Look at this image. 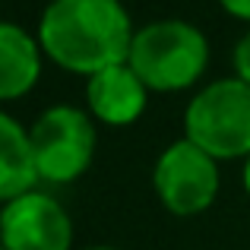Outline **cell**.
Masks as SVG:
<instances>
[{
  "instance_id": "9",
  "label": "cell",
  "mask_w": 250,
  "mask_h": 250,
  "mask_svg": "<svg viewBox=\"0 0 250 250\" xmlns=\"http://www.w3.org/2000/svg\"><path fill=\"white\" fill-rule=\"evenodd\" d=\"M35 184L42 181H38L29 130L13 114L0 111V206L35 190Z\"/></svg>"
},
{
  "instance_id": "10",
  "label": "cell",
  "mask_w": 250,
  "mask_h": 250,
  "mask_svg": "<svg viewBox=\"0 0 250 250\" xmlns=\"http://www.w3.org/2000/svg\"><path fill=\"white\" fill-rule=\"evenodd\" d=\"M231 70L241 83L250 85V29L238 38V44H234V51H231Z\"/></svg>"
},
{
  "instance_id": "8",
  "label": "cell",
  "mask_w": 250,
  "mask_h": 250,
  "mask_svg": "<svg viewBox=\"0 0 250 250\" xmlns=\"http://www.w3.org/2000/svg\"><path fill=\"white\" fill-rule=\"evenodd\" d=\"M44 51L38 38L19 22L0 19V102L29 95L42 80Z\"/></svg>"
},
{
  "instance_id": "6",
  "label": "cell",
  "mask_w": 250,
  "mask_h": 250,
  "mask_svg": "<svg viewBox=\"0 0 250 250\" xmlns=\"http://www.w3.org/2000/svg\"><path fill=\"white\" fill-rule=\"evenodd\" d=\"M0 244L6 250H73V219L57 196L35 187L0 206Z\"/></svg>"
},
{
  "instance_id": "14",
  "label": "cell",
  "mask_w": 250,
  "mask_h": 250,
  "mask_svg": "<svg viewBox=\"0 0 250 250\" xmlns=\"http://www.w3.org/2000/svg\"><path fill=\"white\" fill-rule=\"evenodd\" d=\"M0 250H6V247H3V244H0Z\"/></svg>"
},
{
  "instance_id": "5",
  "label": "cell",
  "mask_w": 250,
  "mask_h": 250,
  "mask_svg": "<svg viewBox=\"0 0 250 250\" xmlns=\"http://www.w3.org/2000/svg\"><path fill=\"white\" fill-rule=\"evenodd\" d=\"M219 162L206 155L200 146L181 136L162 149L152 168V190L159 203L177 219L203 215L219 196Z\"/></svg>"
},
{
  "instance_id": "3",
  "label": "cell",
  "mask_w": 250,
  "mask_h": 250,
  "mask_svg": "<svg viewBox=\"0 0 250 250\" xmlns=\"http://www.w3.org/2000/svg\"><path fill=\"white\" fill-rule=\"evenodd\" d=\"M184 136L215 162L250 159V85L238 76L206 83L184 108Z\"/></svg>"
},
{
  "instance_id": "2",
  "label": "cell",
  "mask_w": 250,
  "mask_h": 250,
  "mask_svg": "<svg viewBox=\"0 0 250 250\" xmlns=\"http://www.w3.org/2000/svg\"><path fill=\"white\" fill-rule=\"evenodd\" d=\"M127 63L149 92L193 89L209 67V38L187 19H155L136 29Z\"/></svg>"
},
{
  "instance_id": "12",
  "label": "cell",
  "mask_w": 250,
  "mask_h": 250,
  "mask_svg": "<svg viewBox=\"0 0 250 250\" xmlns=\"http://www.w3.org/2000/svg\"><path fill=\"white\" fill-rule=\"evenodd\" d=\"M241 181H244V193L250 196V159H244V171H241Z\"/></svg>"
},
{
  "instance_id": "7",
  "label": "cell",
  "mask_w": 250,
  "mask_h": 250,
  "mask_svg": "<svg viewBox=\"0 0 250 250\" xmlns=\"http://www.w3.org/2000/svg\"><path fill=\"white\" fill-rule=\"evenodd\" d=\"M89 114L104 127H130L143 117L149 104V89L130 63H117L85 80Z\"/></svg>"
},
{
  "instance_id": "13",
  "label": "cell",
  "mask_w": 250,
  "mask_h": 250,
  "mask_svg": "<svg viewBox=\"0 0 250 250\" xmlns=\"http://www.w3.org/2000/svg\"><path fill=\"white\" fill-rule=\"evenodd\" d=\"M83 250H121V247H108V244H95V247H83Z\"/></svg>"
},
{
  "instance_id": "4",
  "label": "cell",
  "mask_w": 250,
  "mask_h": 250,
  "mask_svg": "<svg viewBox=\"0 0 250 250\" xmlns=\"http://www.w3.org/2000/svg\"><path fill=\"white\" fill-rule=\"evenodd\" d=\"M38 181L73 184L89 171L98 146L95 117L76 104H51L29 127Z\"/></svg>"
},
{
  "instance_id": "1",
  "label": "cell",
  "mask_w": 250,
  "mask_h": 250,
  "mask_svg": "<svg viewBox=\"0 0 250 250\" xmlns=\"http://www.w3.org/2000/svg\"><path fill=\"white\" fill-rule=\"evenodd\" d=\"M133 35V19L121 0H51L35 32L48 61L85 80L127 63Z\"/></svg>"
},
{
  "instance_id": "11",
  "label": "cell",
  "mask_w": 250,
  "mask_h": 250,
  "mask_svg": "<svg viewBox=\"0 0 250 250\" xmlns=\"http://www.w3.org/2000/svg\"><path fill=\"white\" fill-rule=\"evenodd\" d=\"M219 6H222V10H225L231 19L250 22V0H219Z\"/></svg>"
}]
</instances>
